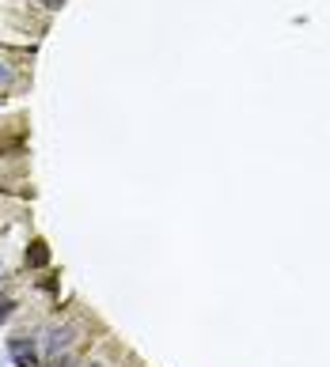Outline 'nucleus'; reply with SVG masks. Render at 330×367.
Returning a JSON list of instances; mask_svg holds the SVG:
<instances>
[{
  "mask_svg": "<svg viewBox=\"0 0 330 367\" xmlns=\"http://www.w3.org/2000/svg\"><path fill=\"white\" fill-rule=\"evenodd\" d=\"M8 356L16 367H38V344H34V337H8Z\"/></svg>",
  "mask_w": 330,
  "mask_h": 367,
  "instance_id": "f257e3e1",
  "label": "nucleus"
},
{
  "mask_svg": "<svg viewBox=\"0 0 330 367\" xmlns=\"http://www.w3.org/2000/svg\"><path fill=\"white\" fill-rule=\"evenodd\" d=\"M23 261H27V269H46V265H50V246L42 243V239H34L23 250Z\"/></svg>",
  "mask_w": 330,
  "mask_h": 367,
  "instance_id": "f03ea898",
  "label": "nucleus"
},
{
  "mask_svg": "<svg viewBox=\"0 0 330 367\" xmlns=\"http://www.w3.org/2000/svg\"><path fill=\"white\" fill-rule=\"evenodd\" d=\"M68 341H73V329H50V337H46V352L58 356V352L68 349Z\"/></svg>",
  "mask_w": 330,
  "mask_h": 367,
  "instance_id": "7ed1b4c3",
  "label": "nucleus"
},
{
  "mask_svg": "<svg viewBox=\"0 0 330 367\" xmlns=\"http://www.w3.org/2000/svg\"><path fill=\"white\" fill-rule=\"evenodd\" d=\"M12 310H16V303H12V299H0V322H8Z\"/></svg>",
  "mask_w": 330,
  "mask_h": 367,
  "instance_id": "20e7f679",
  "label": "nucleus"
},
{
  "mask_svg": "<svg viewBox=\"0 0 330 367\" xmlns=\"http://www.w3.org/2000/svg\"><path fill=\"white\" fill-rule=\"evenodd\" d=\"M34 4H42V8H61L65 0H34Z\"/></svg>",
  "mask_w": 330,
  "mask_h": 367,
  "instance_id": "39448f33",
  "label": "nucleus"
},
{
  "mask_svg": "<svg viewBox=\"0 0 330 367\" xmlns=\"http://www.w3.org/2000/svg\"><path fill=\"white\" fill-rule=\"evenodd\" d=\"M0 83H8V68L0 65Z\"/></svg>",
  "mask_w": 330,
  "mask_h": 367,
  "instance_id": "423d86ee",
  "label": "nucleus"
}]
</instances>
